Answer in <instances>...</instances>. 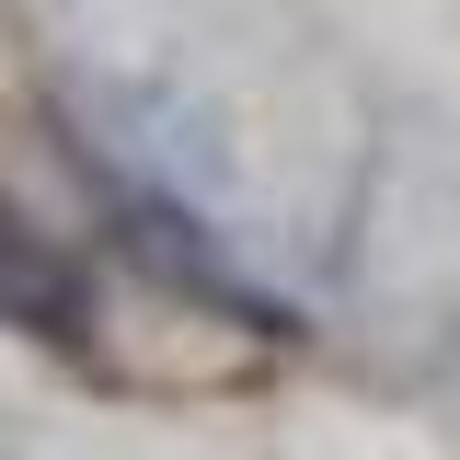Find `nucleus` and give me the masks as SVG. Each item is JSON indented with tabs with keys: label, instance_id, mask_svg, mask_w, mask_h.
<instances>
[{
	"label": "nucleus",
	"instance_id": "1",
	"mask_svg": "<svg viewBox=\"0 0 460 460\" xmlns=\"http://www.w3.org/2000/svg\"><path fill=\"white\" fill-rule=\"evenodd\" d=\"M127 253H138V265H150V277L162 288H184V299H208V311H230V323H242V334H299V323H288V299H265V288H242L219 265V253H208V242H196V219H184V208H162V196H138V208H127Z\"/></svg>",
	"mask_w": 460,
	"mask_h": 460
},
{
	"label": "nucleus",
	"instance_id": "2",
	"mask_svg": "<svg viewBox=\"0 0 460 460\" xmlns=\"http://www.w3.org/2000/svg\"><path fill=\"white\" fill-rule=\"evenodd\" d=\"M0 323H23L35 345H93V277L23 208H0Z\"/></svg>",
	"mask_w": 460,
	"mask_h": 460
}]
</instances>
